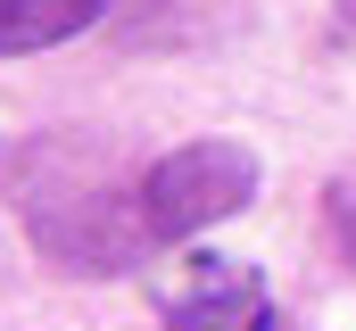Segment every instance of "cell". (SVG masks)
<instances>
[{"label": "cell", "mask_w": 356, "mask_h": 331, "mask_svg": "<svg viewBox=\"0 0 356 331\" xmlns=\"http://www.w3.org/2000/svg\"><path fill=\"white\" fill-rule=\"evenodd\" d=\"M141 174H124L108 133H42L8 158V207L58 273H124L158 248L141 216Z\"/></svg>", "instance_id": "1"}, {"label": "cell", "mask_w": 356, "mask_h": 331, "mask_svg": "<svg viewBox=\"0 0 356 331\" xmlns=\"http://www.w3.org/2000/svg\"><path fill=\"white\" fill-rule=\"evenodd\" d=\"M249 199H257V150L249 141H182L166 158H149V174H141V216H149L158 248L241 216Z\"/></svg>", "instance_id": "2"}, {"label": "cell", "mask_w": 356, "mask_h": 331, "mask_svg": "<svg viewBox=\"0 0 356 331\" xmlns=\"http://www.w3.org/2000/svg\"><path fill=\"white\" fill-rule=\"evenodd\" d=\"M266 307V282L257 265H216V257H191V290L158 307L149 331H249Z\"/></svg>", "instance_id": "3"}, {"label": "cell", "mask_w": 356, "mask_h": 331, "mask_svg": "<svg viewBox=\"0 0 356 331\" xmlns=\"http://www.w3.org/2000/svg\"><path fill=\"white\" fill-rule=\"evenodd\" d=\"M108 0H0V58H33V50H58L99 25Z\"/></svg>", "instance_id": "4"}, {"label": "cell", "mask_w": 356, "mask_h": 331, "mask_svg": "<svg viewBox=\"0 0 356 331\" xmlns=\"http://www.w3.org/2000/svg\"><path fill=\"white\" fill-rule=\"evenodd\" d=\"M323 232H332V257L356 265V174H340V182L323 191Z\"/></svg>", "instance_id": "5"}, {"label": "cell", "mask_w": 356, "mask_h": 331, "mask_svg": "<svg viewBox=\"0 0 356 331\" xmlns=\"http://www.w3.org/2000/svg\"><path fill=\"white\" fill-rule=\"evenodd\" d=\"M249 331H307V323H290L282 307H257V323H249Z\"/></svg>", "instance_id": "6"}, {"label": "cell", "mask_w": 356, "mask_h": 331, "mask_svg": "<svg viewBox=\"0 0 356 331\" xmlns=\"http://www.w3.org/2000/svg\"><path fill=\"white\" fill-rule=\"evenodd\" d=\"M340 17H348V25H356V0H340Z\"/></svg>", "instance_id": "7"}]
</instances>
